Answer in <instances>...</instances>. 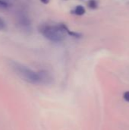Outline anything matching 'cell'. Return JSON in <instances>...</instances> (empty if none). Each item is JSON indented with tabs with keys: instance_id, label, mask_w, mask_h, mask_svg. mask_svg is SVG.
Returning <instances> with one entry per match:
<instances>
[{
	"instance_id": "cell-1",
	"label": "cell",
	"mask_w": 129,
	"mask_h": 130,
	"mask_svg": "<svg viewBox=\"0 0 129 130\" xmlns=\"http://www.w3.org/2000/svg\"><path fill=\"white\" fill-rule=\"evenodd\" d=\"M9 66L12 71L22 80L33 85H49L52 82V76L46 70L34 71L29 67L17 62L10 61Z\"/></svg>"
},
{
	"instance_id": "cell-2",
	"label": "cell",
	"mask_w": 129,
	"mask_h": 130,
	"mask_svg": "<svg viewBox=\"0 0 129 130\" xmlns=\"http://www.w3.org/2000/svg\"><path fill=\"white\" fill-rule=\"evenodd\" d=\"M38 30L45 38L54 43L62 42L66 37V34L64 31L61 23L58 24H41L38 27Z\"/></svg>"
},
{
	"instance_id": "cell-3",
	"label": "cell",
	"mask_w": 129,
	"mask_h": 130,
	"mask_svg": "<svg viewBox=\"0 0 129 130\" xmlns=\"http://www.w3.org/2000/svg\"><path fill=\"white\" fill-rule=\"evenodd\" d=\"M17 24L24 32H30L32 30L31 21L24 11H19L17 15Z\"/></svg>"
},
{
	"instance_id": "cell-4",
	"label": "cell",
	"mask_w": 129,
	"mask_h": 130,
	"mask_svg": "<svg viewBox=\"0 0 129 130\" xmlns=\"http://www.w3.org/2000/svg\"><path fill=\"white\" fill-rule=\"evenodd\" d=\"M61 24H62V27L64 31L65 32L66 35L68 34V36L72 37H75V38H80V37H81V34L77 33V32H75V31H72V30H71L66 26V24H63V23H61Z\"/></svg>"
},
{
	"instance_id": "cell-5",
	"label": "cell",
	"mask_w": 129,
	"mask_h": 130,
	"mask_svg": "<svg viewBox=\"0 0 129 130\" xmlns=\"http://www.w3.org/2000/svg\"><path fill=\"white\" fill-rule=\"evenodd\" d=\"M85 12H86L85 8L82 5H77L75 8H73L71 11V14H74L76 15H83L84 14H85Z\"/></svg>"
},
{
	"instance_id": "cell-6",
	"label": "cell",
	"mask_w": 129,
	"mask_h": 130,
	"mask_svg": "<svg viewBox=\"0 0 129 130\" xmlns=\"http://www.w3.org/2000/svg\"><path fill=\"white\" fill-rule=\"evenodd\" d=\"M88 6L90 8H96L97 7V3L95 0H90L88 2Z\"/></svg>"
},
{
	"instance_id": "cell-7",
	"label": "cell",
	"mask_w": 129,
	"mask_h": 130,
	"mask_svg": "<svg viewBox=\"0 0 129 130\" xmlns=\"http://www.w3.org/2000/svg\"><path fill=\"white\" fill-rule=\"evenodd\" d=\"M8 5H9V4L7 2H5L4 0H0V8H6L8 7Z\"/></svg>"
},
{
	"instance_id": "cell-8",
	"label": "cell",
	"mask_w": 129,
	"mask_h": 130,
	"mask_svg": "<svg viewBox=\"0 0 129 130\" xmlns=\"http://www.w3.org/2000/svg\"><path fill=\"white\" fill-rule=\"evenodd\" d=\"M5 26H6L5 22L4 21L3 19H2V18H0V30H4V29L5 28Z\"/></svg>"
},
{
	"instance_id": "cell-9",
	"label": "cell",
	"mask_w": 129,
	"mask_h": 130,
	"mask_svg": "<svg viewBox=\"0 0 129 130\" xmlns=\"http://www.w3.org/2000/svg\"><path fill=\"white\" fill-rule=\"evenodd\" d=\"M124 98H125V99L126 101H129V91L126 92V93L124 94Z\"/></svg>"
},
{
	"instance_id": "cell-10",
	"label": "cell",
	"mask_w": 129,
	"mask_h": 130,
	"mask_svg": "<svg viewBox=\"0 0 129 130\" xmlns=\"http://www.w3.org/2000/svg\"><path fill=\"white\" fill-rule=\"evenodd\" d=\"M50 0H40V2L43 4H48Z\"/></svg>"
},
{
	"instance_id": "cell-11",
	"label": "cell",
	"mask_w": 129,
	"mask_h": 130,
	"mask_svg": "<svg viewBox=\"0 0 129 130\" xmlns=\"http://www.w3.org/2000/svg\"><path fill=\"white\" fill-rule=\"evenodd\" d=\"M64 1H67V0H64Z\"/></svg>"
}]
</instances>
